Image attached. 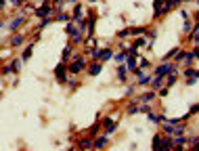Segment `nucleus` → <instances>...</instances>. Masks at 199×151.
<instances>
[{
  "label": "nucleus",
  "mask_w": 199,
  "mask_h": 151,
  "mask_svg": "<svg viewBox=\"0 0 199 151\" xmlns=\"http://www.w3.org/2000/svg\"><path fill=\"white\" fill-rule=\"evenodd\" d=\"M84 67H86V61H84L82 57H74V63L69 65V71L71 74H80Z\"/></svg>",
  "instance_id": "nucleus-1"
},
{
  "label": "nucleus",
  "mask_w": 199,
  "mask_h": 151,
  "mask_svg": "<svg viewBox=\"0 0 199 151\" xmlns=\"http://www.w3.org/2000/svg\"><path fill=\"white\" fill-rule=\"evenodd\" d=\"M176 71V65H172V63H164V65H159L157 69H155V76H170V74H174Z\"/></svg>",
  "instance_id": "nucleus-2"
},
{
  "label": "nucleus",
  "mask_w": 199,
  "mask_h": 151,
  "mask_svg": "<svg viewBox=\"0 0 199 151\" xmlns=\"http://www.w3.org/2000/svg\"><path fill=\"white\" fill-rule=\"evenodd\" d=\"M55 76H57V80H59V82H65V80H67V78H65V76H67V69H65V61L63 63H59V65H57L55 67Z\"/></svg>",
  "instance_id": "nucleus-3"
},
{
  "label": "nucleus",
  "mask_w": 199,
  "mask_h": 151,
  "mask_svg": "<svg viewBox=\"0 0 199 151\" xmlns=\"http://www.w3.org/2000/svg\"><path fill=\"white\" fill-rule=\"evenodd\" d=\"M50 13H53V7H50L48 2H44V4H42V7L38 8V11H36V17H40V19H44V17H48Z\"/></svg>",
  "instance_id": "nucleus-4"
},
{
  "label": "nucleus",
  "mask_w": 199,
  "mask_h": 151,
  "mask_svg": "<svg viewBox=\"0 0 199 151\" xmlns=\"http://www.w3.org/2000/svg\"><path fill=\"white\" fill-rule=\"evenodd\" d=\"M155 96H157V92H155V90H147L140 99H136V103H151Z\"/></svg>",
  "instance_id": "nucleus-5"
},
{
  "label": "nucleus",
  "mask_w": 199,
  "mask_h": 151,
  "mask_svg": "<svg viewBox=\"0 0 199 151\" xmlns=\"http://www.w3.org/2000/svg\"><path fill=\"white\" fill-rule=\"evenodd\" d=\"M103 126H105V134H107V137L115 130V124H113V120H111V117H105V120H103Z\"/></svg>",
  "instance_id": "nucleus-6"
},
{
  "label": "nucleus",
  "mask_w": 199,
  "mask_h": 151,
  "mask_svg": "<svg viewBox=\"0 0 199 151\" xmlns=\"http://www.w3.org/2000/svg\"><path fill=\"white\" fill-rule=\"evenodd\" d=\"M101 69H103V65L99 61H92L90 63V67H88V74L90 76H96V74H101Z\"/></svg>",
  "instance_id": "nucleus-7"
},
{
  "label": "nucleus",
  "mask_w": 199,
  "mask_h": 151,
  "mask_svg": "<svg viewBox=\"0 0 199 151\" xmlns=\"http://www.w3.org/2000/svg\"><path fill=\"white\" fill-rule=\"evenodd\" d=\"M126 61H128V63H126V67L130 69V71H136V55H132V53H130V57H128Z\"/></svg>",
  "instance_id": "nucleus-8"
},
{
  "label": "nucleus",
  "mask_w": 199,
  "mask_h": 151,
  "mask_svg": "<svg viewBox=\"0 0 199 151\" xmlns=\"http://www.w3.org/2000/svg\"><path fill=\"white\" fill-rule=\"evenodd\" d=\"M164 86V76H155L151 80V88H161Z\"/></svg>",
  "instance_id": "nucleus-9"
},
{
  "label": "nucleus",
  "mask_w": 199,
  "mask_h": 151,
  "mask_svg": "<svg viewBox=\"0 0 199 151\" xmlns=\"http://www.w3.org/2000/svg\"><path fill=\"white\" fill-rule=\"evenodd\" d=\"M21 23H23V17H15V19L11 21V23H8V29H11V32H15V29L19 28Z\"/></svg>",
  "instance_id": "nucleus-10"
},
{
  "label": "nucleus",
  "mask_w": 199,
  "mask_h": 151,
  "mask_svg": "<svg viewBox=\"0 0 199 151\" xmlns=\"http://www.w3.org/2000/svg\"><path fill=\"white\" fill-rule=\"evenodd\" d=\"M189 143V138H185L182 134L180 137H174V145H176V149H182V145H186Z\"/></svg>",
  "instance_id": "nucleus-11"
},
{
  "label": "nucleus",
  "mask_w": 199,
  "mask_h": 151,
  "mask_svg": "<svg viewBox=\"0 0 199 151\" xmlns=\"http://www.w3.org/2000/svg\"><path fill=\"white\" fill-rule=\"evenodd\" d=\"M105 145H107V134H105V137L94 138V149H103Z\"/></svg>",
  "instance_id": "nucleus-12"
},
{
  "label": "nucleus",
  "mask_w": 199,
  "mask_h": 151,
  "mask_svg": "<svg viewBox=\"0 0 199 151\" xmlns=\"http://www.w3.org/2000/svg\"><path fill=\"white\" fill-rule=\"evenodd\" d=\"M78 147L80 149H90V147H94V143H90V138H82V141H78Z\"/></svg>",
  "instance_id": "nucleus-13"
},
{
  "label": "nucleus",
  "mask_w": 199,
  "mask_h": 151,
  "mask_svg": "<svg viewBox=\"0 0 199 151\" xmlns=\"http://www.w3.org/2000/svg\"><path fill=\"white\" fill-rule=\"evenodd\" d=\"M99 59H103V61H111L113 59V53H111L109 48H105V50H101V57Z\"/></svg>",
  "instance_id": "nucleus-14"
},
{
  "label": "nucleus",
  "mask_w": 199,
  "mask_h": 151,
  "mask_svg": "<svg viewBox=\"0 0 199 151\" xmlns=\"http://www.w3.org/2000/svg\"><path fill=\"white\" fill-rule=\"evenodd\" d=\"M153 149H155V151H161V137H159V134H155V137H153Z\"/></svg>",
  "instance_id": "nucleus-15"
},
{
  "label": "nucleus",
  "mask_w": 199,
  "mask_h": 151,
  "mask_svg": "<svg viewBox=\"0 0 199 151\" xmlns=\"http://www.w3.org/2000/svg\"><path fill=\"white\" fill-rule=\"evenodd\" d=\"M130 34L132 36H143V34H147V28H130Z\"/></svg>",
  "instance_id": "nucleus-16"
},
{
  "label": "nucleus",
  "mask_w": 199,
  "mask_h": 151,
  "mask_svg": "<svg viewBox=\"0 0 199 151\" xmlns=\"http://www.w3.org/2000/svg\"><path fill=\"white\" fill-rule=\"evenodd\" d=\"M195 59H197V57H195V53H186V57H185V65H193V63H195Z\"/></svg>",
  "instance_id": "nucleus-17"
},
{
  "label": "nucleus",
  "mask_w": 199,
  "mask_h": 151,
  "mask_svg": "<svg viewBox=\"0 0 199 151\" xmlns=\"http://www.w3.org/2000/svg\"><path fill=\"white\" fill-rule=\"evenodd\" d=\"M149 82H151V78H149V76H145V74L138 76V84H140V86H147Z\"/></svg>",
  "instance_id": "nucleus-18"
},
{
  "label": "nucleus",
  "mask_w": 199,
  "mask_h": 151,
  "mask_svg": "<svg viewBox=\"0 0 199 151\" xmlns=\"http://www.w3.org/2000/svg\"><path fill=\"white\" fill-rule=\"evenodd\" d=\"M126 69L128 67H120L117 69V80H120V82H126Z\"/></svg>",
  "instance_id": "nucleus-19"
},
{
  "label": "nucleus",
  "mask_w": 199,
  "mask_h": 151,
  "mask_svg": "<svg viewBox=\"0 0 199 151\" xmlns=\"http://www.w3.org/2000/svg\"><path fill=\"white\" fill-rule=\"evenodd\" d=\"M21 42H23V36L17 34V36H13V38H11V46H19Z\"/></svg>",
  "instance_id": "nucleus-20"
},
{
  "label": "nucleus",
  "mask_w": 199,
  "mask_h": 151,
  "mask_svg": "<svg viewBox=\"0 0 199 151\" xmlns=\"http://www.w3.org/2000/svg\"><path fill=\"white\" fill-rule=\"evenodd\" d=\"M128 113H130V116H136V113H140V107H136V103L128 105Z\"/></svg>",
  "instance_id": "nucleus-21"
},
{
  "label": "nucleus",
  "mask_w": 199,
  "mask_h": 151,
  "mask_svg": "<svg viewBox=\"0 0 199 151\" xmlns=\"http://www.w3.org/2000/svg\"><path fill=\"white\" fill-rule=\"evenodd\" d=\"M21 61H23V59H13V61H11V67H13V71H15V74L19 71V67H21Z\"/></svg>",
  "instance_id": "nucleus-22"
},
{
  "label": "nucleus",
  "mask_w": 199,
  "mask_h": 151,
  "mask_svg": "<svg viewBox=\"0 0 199 151\" xmlns=\"http://www.w3.org/2000/svg\"><path fill=\"white\" fill-rule=\"evenodd\" d=\"M32 53H34V46H28L25 50H23V57H21V59H23V61H28L29 57H32Z\"/></svg>",
  "instance_id": "nucleus-23"
},
{
  "label": "nucleus",
  "mask_w": 199,
  "mask_h": 151,
  "mask_svg": "<svg viewBox=\"0 0 199 151\" xmlns=\"http://www.w3.org/2000/svg\"><path fill=\"white\" fill-rule=\"evenodd\" d=\"M65 32H67L69 36H76V34H78V29H76V25H74V23H69L67 28H65Z\"/></svg>",
  "instance_id": "nucleus-24"
},
{
  "label": "nucleus",
  "mask_w": 199,
  "mask_h": 151,
  "mask_svg": "<svg viewBox=\"0 0 199 151\" xmlns=\"http://www.w3.org/2000/svg\"><path fill=\"white\" fill-rule=\"evenodd\" d=\"M74 19H76V21L82 19V7H76V8H74Z\"/></svg>",
  "instance_id": "nucleus-25"
},
{
  "label": "nucleus",
  "mask_w": 199,
  "mask_h": 151,
  "mask_svg": "<svg viewBox=\"0 0 199 151\" xmlns=\"http://www.w3.org/2000/svg\"><path fill=\"white\" fill-rule=\"evenodd\" d=\"M180 134H185V128H182L180 124H176V126H174V137H180Z\"/></svg>",
  "instance_id": "nucleus-26"
},
{
  "label": "nucleus",
  "mask_w": 199,
  "mask_h": 151,
  "mask_svg": "<svg viewBox=\"0 0 199 151\" xmlns=\"http://www.w3.org/2000/svg\"><path fill=\"white\" fill-rule=\"evenodd\" d=\"M185 57H186V53H185V50H178V53L174 55V59H176V61H182Z\"/></svg>",
  "instance_id": "nucleus-27"
},
{
  "label": "nucleus",
  "mask_w": 199,
  "mask_h": 151,
  "mask_svg": "<svg viewBox=\"0 0 199 151\" xmlns=\"http://www.w3.org/2000/svg\"><path fill=\"white\" fill-rule=\"evenodd\" d=\"M69 57H71V48H65V50H63V61H67V59H69Z\"/></svg>",
  "instance_id": "nucleus-28"
},
{
  "label": "nucleus",
  "mask_w": 199,
  "mask_h": 151,
  "mask_svg": "<svg viewBox=\"0 0 199 151\" xmlns=\"http://www.w3.org/2000/svg\"><path fill=\"white\" fill-rule=\"evenodd\" d=\"M11 71H13V67H11V65H4V67H2V76H8Z\"/></svg>",
  "instance_id": "nucleus-29"
},
{
  "label": "nucleus",
  "mask_w": 199,
  "mask_h": 151,
  "mask_svg": "<svg viewBox=\"0 0 199 151\" xmlns=\"http://www.w3.org/2000/svg\"><path fill=\"white\" fill-rule=\"evenodd\" d=\"M55 19H57V21H67V15H65V13H57Z\"/></svg>",
  "instance_id": "nucleus-30"
},
{
  "label": "nucleus",
  "mask_w": 199,
  "mask_h": 151,
  "mask_svg": "<svg viewBox=\"0 0 199 151\" xmlns=\"http://www.w3.org/2000/svg\"><path fill=\"white\" fill-rule=\"evenodd\" d=\"M134 46H145V38H136V40H134Z\"/></svg>",
  "instance_id": "nucleus-31"
},
{
  "label": "nucleus",
  "mask_w": 199,
  "mask_h": 151,
  "mask_svg": "<svg viewBox=\"0 0 199 151\" xmlns=\"http://www.w3.org/2000/svg\"><path fill=\"white\" fill-rule=\"evenodd\" d=\"M138 61H140V67H143V69H147V67H149V61H147L145 57H143V59H138Z\"/></svg>",
  "instance_id": "nucleus-32"
},
{
  "label": "nucleus",
  "mask_w": 199,
  "mask_h": 151,
  "mask_svg": "<svg viewBox=\"0 0 199 151\" xmlns=\"http://www.w3.org/2000/svg\"><path fill=\"white\" fill-rule=\"evenodd\" d=\"M140 111H143V113H149V111H151V107H149L147 103H143V105H140Z\"/></svg>",
  "instance_id": "nucleus-33"
},
{
  "label": "nucleus",
  "mask_w": 199,
  "mask_h": 151,
  "mask_svg": "<svg viewBox=\"0 0 199 151\" xmlns=\"http://www.w3.org/2000/svg\"><path fill=\"white\" fill-rule=\"evenodd\" d=\"M189 143L193 145V149H199V138H191V141H189Z\"/></svg>",
  "instance_id": "nucleus-34"
},
{
  "label": "nucleus",
  "mask_w": 199,
  "mask_h": 151,
  "mask_svg": "<svg viewBox=\"0 0 199 151\" xmlns=\"http://www.w3.org/2000/svg\"><path fill=\"white\" fill-rule=\"evenodd\" d=\"M168 90H170V86H164V88H159V96H166V95H168Z\"/></svg>",
  "instance_id": "nucleus-35"
},
{
  "label": "nucleus",
  "mask_w": 199,
  "mask_h": 151,
  "mask_svg": "<svg viewBox=\"0 0 199 151\" xmlns=\"http://www.w3.org/2000/svg\"><path fill=\"white\" fill-rule=\"evenodd\" d=\"M199 34V23L197 25H193V32H191V38H195V36Z\"/></svg>",
  "instance_id": "nucleus-36"
},
{
  "label": "nucleus",
  "mask_w": 199,
  "mask_h": 151,
  "mask_svg": "<svg viewBox=\"0 0 199 151\" xmlns=\"http://www.w3.org/2000/svg\"><path fill=\"white\" fill-rule=\"evenodd\" d=\"M197 82V76H191V78H189V80H186V84H189V86H193V84Z\"/></svg>",
  "instance_id": "nucleus-37"
},
{
  "label": "nucleus",
  "mask_w": 199,
  "mask_h": 151,
  "mask_svg": "<svg viewBox=\"0 0 199 151\" xmlns=\"http://www.w3.org/2000/svg\"><path fill=\"white\" fill-rule=\"evenodd\" d=\"M161 2H166V0H155V2H153V7H155V11H159V8H161Z\"/></svg>",
  "instance_id": "nucleus-38"
},
{
  "label": "nucleus",
  "mask_w": 199,
  "mask_h": 151,
  "mask_svg": "<svg viewBox=\"0 0 199 151\" xmlns=\"http://www.w3.org/2000/svg\"><path fill=\"white\" fill-rule=\"evenodd\" d=\"M126 95H128V96L134 95V86H126Z\"/></svg>",
  "instance_id": "nucleus-39"
},
{
  "label": "nucleus",
  "mask_w": 199,
  "mask_h": 151,
  "mask_svg": "<svg viewBox=\"0 0 199 151\" xmlns=\"http://www.w3.org/2000/svg\"><path fill=\"white\" fill-rule=\"evenodd\" d=\"M120 36H122V38H124V36H130V29H122V32H120Z\"/></svg>",
  "instance_id": "nucleus-40"
},
{
  "label": "nucleus",
  "mask_w": 199,
  "mask_h": 151,
  "mask_svg": "<svg viewBox=\"0 0 199 151\" xmlns=\"http://www.w3.org/2000/svg\"><path fill=\"white\" fill-rule=\"evenodd\" d=\"M185 76H186V78H191V76H195V71H193V69H186Z\"/></svg>",
  "instance_id": "nucleus-41"
},
{
  "label": "nucleus",
  "mask_w": 199,
  "mask_h": 151,
  "mask_svg": "<svg viewBox=\"0 0 199 151\" xmlns=\"http://www.w3.org/2000/svg\"><path fill=\"white\" fill-rule=\"evenodd\" d=\"M63 2H65V0H55V4H57V7H61Z\"/></svg>",
  "instance_id": "nucleus-42"
},
{
  "label": "nucleus",
  "mask_w": 199,
  "mask_h": 151,
  "mask_svg": "<svg viewBox=\"0 0 199 151\" xmlns=\"http://www.w3.org/2000/svg\"><path fill=\"white\" fill-rule=\"evenodd\" d=\"M193 53H195V57H199V46H195V50H193Z\"/></svg>",
  "instance_id": "nucleus-43"
},
{
  "label": "nucleus",
  "mask_w": 199,
  "mask_h": 151,
  "mask_svg": "<svg viewBox=\"0 0 199 151\" xmlns=\"http://www.w3.org/2000/svg\"><path fill=\"white\" fill-rule=\"evenodd\" d=\"M193 40H195V42H197V44H199V34H197V36H195V38H193Z\"/></svg>",
  "instance_id": "nucleus-44"
},
{
  "label": "nucleus",
  "mask_w": 199,
  "mask_h": 151,
  "mask_svg": "<svg viewBox=\"0 0 199 151\" xmlns=\"http://www.w3.org/2000/svg\"><path fill=\"white\" fill-rule=\"evenodd\" d=\"M21 2H28V0H21Z\"/></svg>",
  "instance_id": "nucleus-45"
},
{
  "label": "nucleus",
  "mask_w": 199,
  "mask_h": 151,
  "mask_svg": "<svg viewBox=\"0 0 199 151\" xmlns=\"http://www.w3.org/2000/svg\"><path fill=\"white\" fill-rule=\"evenodd\" d=\"M197 19H199V13H197Z\"/></svg>",
  "instance_id": "nucleus-46"
}]
</instances>
